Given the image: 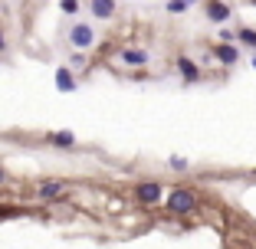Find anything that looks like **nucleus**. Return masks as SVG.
<instances>
[{
  "label": "nucleus",
  "instance_id": "20",
  "mask_svg": "<svg viewBox=\"0 0 256 249\" xmlns=\"http://www.w3.org/2000/svg\"><path fill=\"white\" fill-rule=\"evenodd\" d=\"M188 3H200V0H188Z\"/></svg>",
  "mask_w": 256,
  "mask_h": 249
},
{
  "label": "nucleus",
  "instance_id": "12",
  "mask_svg": "<svg viewBox=\"0 0 256 249\" xmlns=\"http://www.w3.org/2000/svg\"><path fill=\"white\" fill-rule=\"evenodd\" d=\"M236 43L256 49V30H253V26H240V30H236Z\"/></svg>",
  "mask_w": 256,
  "mask_h": 249
},
{
  "label": "nucleus",
  "instance_id": "9",
  "mask_svg": "<svg viewBox=\"0 0 256 249\" xmlns=\"http://www.w3.org/2000/svg\"><path fill=\"white\" fill-rule=\"evenodd\" d=\"M178 72H181L184 82H200V79H204L200 66H197V62L190 59V56H178Z\"/></svg>",
  "mask_w": 256,
  "mask_h": 249
},
{
  "label": "nucleus",
  "instance_id": "17",
  "mask_svg": "<svg viewBox=\"0 0 256 249\" xmlns=\"http://www.w3.org/2000/svg\"><path fill=\"white\" fill-rule=\"evenodd\" d=\"M168 164H171L174 171H188V158H178V154H174V158L168 161Z\"/></svg>",
  "mask_w": 256,
  "mask_h": 249
},
{
  "label": "nucleus",
  "instance_id": "13",
  "mask_svg": "<svg viewBox=\"0 0 256 249\" xmlns=\"http://www.w3.org/2000/svg\"><path fill=\"white\" fill-rule=\"evenodd\" d=\"M69 66L79 72V69H89V53H82V49H72V56H69Z\"/></svg>",
  "mask_w": 256,
  "mask_h": 249
},
{
  "label": "nucleus",
  "instance_id": "10",
  "mask_svg": "<svg viewBox=\"0 0 256 249\" xmlns=\"http://www.w3.org/2000/svg\"><path fill=\"white\" fill-rule=\"evenodd\" d=\"M115 10H118V3H115V0H89L92 20H112Z\"/></svg>",
  "mask_w": 256,
  "mask_h": 249
},
{
  "label": "nucleus",
  "instance_id": "15",
  "mask_svg": "<svg viewBox=\"0 0 256 249\" xmlns=\"http://www.w3.org/2000/svg\"><path fill=\"white\" fill-rule=\"evenodd\" d=\"M188 7H190L188 0H168V13H184Z\"/></svg>",
  "mask_w": 256,
  "mask_h": 249
},
{
  "label": "nucleus",
  "instance_id": "19",
  "mask_svg": "<svg viewBox=\"0 0 256 249\" xmlns=\"http://www.w3.org/2000/svg\"><path fill=\"white\" fill-rule=\"evenodd\" d=\"M0 184H7V171L4 167H0Z\"/></svg>",
  "mask_w": 256,
  "mask_h": 249
},
{
  "label": "nucleus",
  "instance_id": "1",
  "mask_svg": "<svg viewBox=\"0 0 256 249\" xmlns=\"http://www.w3.org/2000/svg\"><path fill=\"white\" fill-rule=\"evenodd\" d=\"M197 194L194 190H188V187H174L171 194L164 197V210L168 213H174V217H190V213L197 210Z\"/></svg>",
  "mask_w": 256,
  "mask_h": 249
},
{
  "label": "nucleus",
  "instance_id": "21",
  "mask_svg": "<svg viewBox=\"0 0 256 249\" xmlns=\"http://www.w3.org/2000/svg\"><path fill=\"white\" fill-rule=\"evenodd\" d=\"M253 69H256V56H253Z\"/></svg>",
  "mask_w": 256,
  "mask_h": 249
},
{
  "label": "nucleus",
  "instance_id": "2",
  "mask_svg": "<svg viewBox=\"0 0 256 249\" xmlns=\"http://www.w3.org/2000/svg\"><path fill=\"white\" fill-rule=\"evenodd\" d=\"M69 46H72V49L89 53L92 46H96V30H92L86 20H76L72 26H69Z\"/></svg>",
  "mask_w": 256,
  "mask_h": 249
},
{
  "label": "nucleus",
  "instance_id": "16",
  "mask_svg": "<svg viewBox=\"0 0 256 249\" xmlns=\"http://www.w3.org/2000/svg\"><path fill=\"white\" fill-rule=\"evenodd\" d=\"M220 43H236V30H230V26H220Z\"/></svg>",
  "mask_w": 256,
  "mask_h": 249
},
{
  "label": "nucleus",
  "instance_id": "8",
  "mask_svg": "<svg viewBox=\"0 0 256 249\" xmlns=\"http://www.w3.org/2000/svg\"><path fill=\"white\" fill-rule=\"evenodd\" d=\"M204 13H207L210 23H217V26H224L230 20V7H226L224 0H204Z\"/></svg>",
  "mask_w": 256,
  "mask_h": 249
},
{
  "label": "nucleus",
  "instance_id": "7",
  "mask_svg": "<svg viewBox=\"0 0 256 249\" xmlns=\"http://www.w3.org/2000/svg\"><path fill=\"white\" fill-rule=\"evenodd\" d=\"M53 82H56V89L66 92V95H72V92L79 89V79H76L72 66H60V69H56V76H53Z\"/></svg>",
  "mask_w": 256,
  "mask_h": 249
},
{
  "label": "nucleus",
  "instance_id": "5",
  "mask_svg": "<svg viewBox=\"0 0 256 249\" xmlns=\"http://www.w3.org/2000/svg\"><path fill=\"white\" fill-rule=\"evenodd\" d=\"M118 59L125 62V66H132V69H142V66H148V62H151V53H148V49H142V46H122Z\"/></svg>",
  "mask_w": 256,
  "mask_h": 249
},
{
  "label": "nucleus",
  "instance_id": "18",
  "mask_svg": "<svg viewBox=\"0 0 256 249\" xmlns=\"http://www.w3.org/2000/svg\"><path fill=\"white\" fill-rule=\"evenodd\" d=\"M7 53V36H4V30H0V56Z\"/></svg>",
  "mask_w": 256,
  "mask_h": 249
},
{
  "label": "nucleus",
  "instance_id": "6",
  "mask_svg": "<svg viewBox=\"0 0 256 249\" xmlns=\"http://www.w3.org/2000/svg\"><path fill=\"white\" fill-rule=\"evenodd\" d=\"M210 53H214V59L220 62V66H236L240 62V46L236 43H217V46H210Z\"/></svg>",
  "mask_w": 256,
  "mask_h": 249
},
{
  "label": "nucleus",
  "instance_id": "11",
  "mask_svg": "<svg viewBox=\"0 0 256 249\" xmlns=\"http://www.w3.org/2000/svg\"><path fill=\"white\" fill-rule=\"evenodd\" d=\"M46 141L53 144V148H66V151H72L76 144H79V138H76L72 131L62 128V131H50V135H46Z\"/></svg>",
  "mask_w": 256,
  "mask_h": 249
},
{
  "label": "nucleus",
  "instance_id": "3",
  "mask_svg": "<svg viewBox=\"0 0 256 249\" xmlns=\"http://www.w3.org/2000/svg\"><path fill=\"white\" fill-rule=\"evenodd\" d=\"M161 197H164V190H161L158 181H142V184H135V204L154 207V204H161Z\"/></svg>",
  "mask_w": 256,
  "mask_h": 249
},
{
  "label": "nucleus",
  "instance_id": "14",
  "mask_svg": "<svg viewBox=\"0 0 256 249\" xmlns=\"http://www.w3.org/2000/svg\"><path fill=\"white\" fill-rule=\"evenodd\" d=\"M60 10L69 13V16H76V13H79V0H60Z\"/></svg>",
  "mask_w": 256,
  "mask_h": 249
},
{
  "label": "nucleus",
  "instance_id": "4",
  "mask_svg": "<svg viewBox=\"0 0 256 249\" xmlns=\"http://www.w3.org/2000/svg\"><path fill=\"white\" fill-rule=\"evenodd\" d=\"M66 190H69V181H40L33 194H36L40 200H62Z\"/></svg>",
  "mask_w": 256,
  "mask_h": 249
}]
</instances>
